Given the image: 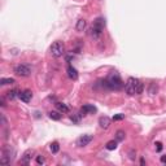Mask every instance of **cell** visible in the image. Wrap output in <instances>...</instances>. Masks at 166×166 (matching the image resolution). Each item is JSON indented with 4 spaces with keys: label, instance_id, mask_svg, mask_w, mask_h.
<instances>
[{
    "label": "cell",
    "instance_id": "6da1fadb",
    "mask_svg": "<svg viewBox=\"0 0 166 166\" xmlns=\"http://www.w3.org/2000/svg\"><path fill=\"white\" fill-rule=\"evenodd\" d=\"M105 83H106V86H108L109 88H112V90H118V88H121L122 84H123V83H122L121 77H119V74H118V73H116V71L108 75Z\"/></svg>",
    "mask_w": 166,
    "mask_h": 166
},
{
    "label": "cell",
    "instance_id": "7a4b0ae2",
    "mask_svg": "<svg viewBox=\"0 0 166 166\" xmlns=\"http://www.w3.org/2000/svg\"><path fill=\"white\" fill-rule=\"evenodd\" d=\"M51 53L53 57H61L65 53V46L62 42H54L51 46Z\"/></svg>",
    "mask_w": 166,
    "mask_h": 166
},
{
    "label": "cell",
    "instance_id": "3957f363",
    "mask_svg": "<svg viewBox=\"0 0 166 166\" xmlns=\"http://www.w3.org/2000/svg\"><path fill=\"white\" fill-rule=\"evenodd\" d=\"M104 26H105V22H104V18H97V20L93 22V26H92V35L95 38L101 35L104 30Z\"/></svg>",
    "mask_w": 166,
    "mask_h": 166
},
{
    "label": "cell",
    "instance_id": "277c9868",
    "mask_svg": "<svg viewBox=\"0 0 166 166\" xmlns=\"http://www.w3.org/2000/svg\"><path fill=\"white\" fill-rule=\"evenodd\" d=\"M14 73L21 77H29L31 74V67L27 64H20L14 67Z\"/></svg>",
    "mask_w": 166,
    "mask_h": 166
},
{
    "label": "cell",
    "instance_id": "5b68a950",
    "mask_svg": "<svg viewBox=\"0 0 166 166\" xmlns=\"http://www.w3.org/2000/svg\"><path fill=\"white\" fill-rule=\"evenodd\" d=\"M136 83H137V79H135V78L130 77L129 79H127L126 84H124V91H126L127 95H135V87H136Z\"/></svg>",
    "mask_w": 166,
    "mask_h": 166
},
{
    "label": "cell",
    "instance_id": "8992f818",
    "mask_svg": "<svg viewBox=\"0 0 166 166\" xmlns=\"http://www.w3.org/2000/svg\"><path fill=\"white\" fill-rule=\"evenodd\" d=\"M18 97H20L21 101H23V103H30L31 99H33V92H31L30 90H25L18 93Z\"/></svg>",
    "mask_w": 166,
    "mask_h": 166
},
{
    "label": "cell",
    "instance_id": "52a82bcc",
    "mask_svg": "<svg viewBox=\"0 0 166 166\" xmlns=\"http://www.w3.org/2000/svg\"><path fill=\"white\" fill-rule=\"evenodd\" d=\"M91 142H92V136H91V135H82V136L77 140V144H78V147H86V145H88Z\"/></svg>",
    "mask_w": 166,
    "mask_h": 166
},
{
    "label": "cell",
    "instance_id": "ba28073f",
    "mask_svg": "<svg viewBox=\"0 0 166 166\" xmlns=\"http://www.w3.org/2000/svg\"><path fill=\"white\" fill-rule=\"evenodd\" d=\"M33 154H34L33 150H31V149H27L25 153H23L21 162H22L23 165H29V163H30V161H31V158H33Z\"/></svg>",
    "mask_w": 166,
    "mask_h": 166
},
{
    "label": "cell",
    "instance_id": "9c48e42d",
    "mask_svg": "<svg viewBox=\"0 0 166 166\" xmlns=\"http://www.w3.org/2000/svg\"><path fill=\"white\" fill-rule=\"evenodd\" d=\"M99 124H100V127H103V129H108L109 126H110V118L106 116H103L99 118Z\"/></svg>",
    "mask_w": 166,
    "mask_h": 166
},
{
    "label": "cell",
    "instance_id": "30bf717a",
    "mask_svg": "<svg viewBox=\"0 0 166 166\" xmlns=\"http://www.w3.org/2000/svg\"><path fill=\"white\" fill-rule=\"evenodd\" d=\"M67 75H69V78L70 79H77L78 78V71H77V69H74L73 66H69L67 67Z\"/></svg>",
    "mask_w": 166,
    "mask_h": 166
},
{
    "label": "cell",
    "instance_id": "8fae6325",
    "mask_svg": "<svg viewBox=\"0 0 166 166\" xmlns=\"http://www.w3.org/2000/svg\"><path fill=\"white\" fill-rule=\"evenodd\" d=\"M96 108L93 105H90V104H86L82 108V113H95Z\"/></svg>",
    "mask_w": 166,
    "mask_h": 166
},
{
    "label": "cell",
    "instance_id": "7c38bea8",
    "mask_svg": "<svg viewBox=\"0 0 166 166\" xmlns=\"http://www.w3.org/2000/svg\"><path fill=\"white\" fill-rule=\"evenodd\" d=\"M57 109H59V112H61V113H69V106L66 105V104H62V103H57L56 104Z\"/></svg>",
    "mask_w": 166,
    "mask_h": 166
},
{
    "label": "cell",
    "instance_id": "4fadbf2b",
    "mask_svg": "<svg viewBox=\"0 0 166 166\" xmlns=\"http://www.w3.org/2000/svg\"><path fill=\"white\" fill-rule=\"evenodd\" d=\"M49 118L53 119V121H60L61 119V112H51L49 113Z\"/></svg>",
    "mask_w": 166,
    "mask_h": 166
},
{
    "label": "cell",
    "instance_id": "5bb4252c",
    "mask_svg": "<svg viewBox=\"0 0 166 166\" xmlns=\"http://www.w3.org/2000/svg\"><path fill=\"white\" fill-rule=\"evenodd\" d=\"M75 29H77L78 31H83V30L86 29V21L83 20V18H80V20L77 22V26H75Z\"/></svg>",
    "mask_w": 166,
    "mask_h": 166
},
{
    "label": "cell",
    "instance_id": "9a60e30c",
    "mask_svg": "<svg viewBox=\"0 0 166 166\" xmlns=\"http://www.w3.org/2000/svg\"><path fill=\"white\" fill-rule=\"evenodd\" d=\"M143 90H144V84H143L140 80H137L136 87H135V95H140V93H143Z\"/></svg>",
    "mask_w": 166,
    "mask_h": 166
},
{
    "label": "cell",
    "instance_id": "2e32d148",
    "mask_svg": "<svg viewBox=\"0 0 166 166\" xmlns=\"http://www.w3.org/2000/svg\"><path fill=\"white\" fill-rule=\"evenodd\" d=\"M124 137H126V134H124V131H122V130H118V131L116 132V139H117V142H123Z\"/></svg>",
    "mask_w": 166,
    "mask_h": 166
},
{
    "label": "cell",
    "instance_id": "e0dca14e",
    "mask_svg": "<svg viewBox=\"0 0 166 166\" xmlns=\"http://www.w3.org/2000/svg\"><path fill=\"white\" fill-rule=\"evenodd\" d=\"M13 83H16V80L13 79V78H1V79H0V84H1V86L13 84Z\"/></svg>",
    "mask_w": 166,
    "mask_h": 166
},
{
    "label": "cell",
    "instance_id": "ac0fdd59",
    "mask_svg": "<svg viewBox=\"0 0 166 166\" xmlns=\"http://www.w3.org/2000/svg\"><path fill=\"white\" fill-rule=\"evenodd\" d=\"M157 91H158L157 84H156V83H150L149 88H148V92H149L150 95H156V93H157Z\"/></svg>",
    "mask_w": 166,
    "mask_h": 166
},
{
    "label": "cell",
    "instance_id": "d6986e66",
    "mask_svg": "<svg viewBox=\"0 0 166 166\" xmlns=\"http://www.w3.org/2000/svg\"><path fill=\"white\" fill-rule=\"evenodd\" d=\"M117 148V142L116 140H110V142L106 143V149L108 150H114Z\"/></svg>",
    "mask_w": 166,
    "mask_h": 166
},
{
    "label": "cell",
    "instance_id": "ffe728a7",
    "mask_svg": "<svg viewBox=\"0 0 166 166\" xmlns=\"http://www.w3.org/2000/svg\"><path fill=\"white\" fill-rule=\"evenodd\" d=\"M7 93H8L7 97L9 99V100H14V99L18 96L17 95V91H16V90H12V91H9V92H7Z\"/></svg>",
    "mask_w": 166,
    "mask_h": 166
},
{
    "label": "cell",
    "instance_id": "44dd1931",
    "mask_svg": "<svg viewBox=\"0 0 166 166\" xmlns=\"http://www.w3.org/2000/svg\"><path fill=\"white\" fill-rule=\"evenodd\" d=\"M49 148H51V152H52V153H57V152L60 150V145H59V143H52L51 147H49Z\"/></svg>",
    "mask_w": 166,
    "mask_h": 166
},
{
    "label": "cell",
    "instance_id": "7402d4cb",
    "mask_svg": "<svg viewBox=\"0 0 166 166\" xmlns=\"http://www.w3.org/2000/svg\"><path fill=\"white\" fill-rule=\"evenodd\" d=\"M44 162H46V160H44L43 156H42V154L36 156V163H38V165H43Z\"/></svg>",
    "mask_w": 166,
    "mask_h": 166
},
{
    "label": "cell",
    "instance_id": "603a6c76",
    "mask_svg": "<svg viewBox=\"0 0 166 166\" xmlns=\"http://www.w3.org/2000/svg\"><path fill=\"white\" fill-rule=\"evenodd\" d=\"M124 118V114H116V116L113 117L114 121H121V119Z\"/></svg>",
    "mask_w": 166,
    "mask_h": 166
},
{
    "label": "cell",
    "instance_id": "cb8c5ba5",
    "mask_svg": "<svg viewBox=\"0 0 166 166\" xmlns=\"http://www.w3.org/2000/svg\"><path fill=\"white\" fill-rule=\"evenodd\" d=\"M154 145H156V149H157V152H160V150L162 149V144H161L160 142H157V143H156Z\"/></svg>",
    "mask_w": 166,
    "mask_h": 166
},
{
    "label": "cell",
    "instance_id": "d4e9b609",
    "mask_svg": "<svg viewBox=\"0 0 166 166\" xmlns=\"http://www.w3.org/2000/svg\"><path fill=\"white\" fill-rule=\"evenodd\" d=\"M160 160H161V162H162V163H166V154L165 156H161Z\"/></svg>",
    "mask_w": 166,
    "mask_h": 166
},
{
    "label": "cell",
    "instance_id": "484cf974",
    "mask_svg": "<svg viewBox=\"0 0 166 166\" xmlns=\"http://www.w3.org/2000/svg\"><path fill=\"white\" fill-rule=\"evenodd\" d=\"M140 163H142V165H145V161H144V158H142V160H140Z\"/></svg>",
    "mask_w": 166,
    "mask_h": 166
}]
</instances>
